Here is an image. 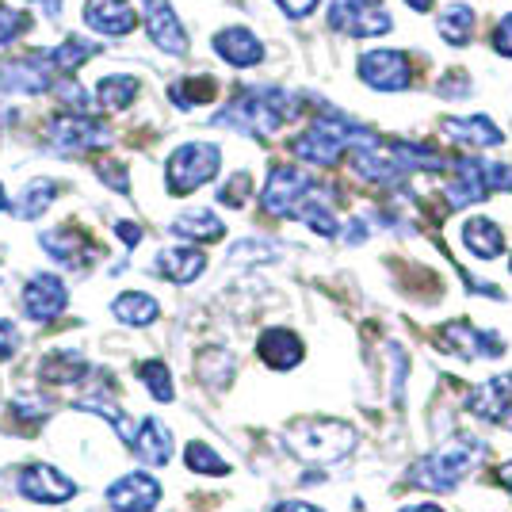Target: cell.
Listing matches in <instances>:
<instances>
[{
    "label": "cell",
    "instance_id": "cell-31",
    "mask_svg": "<svg viewBox=\"0 0 512 512\" xmlns=\"http://www.w3.org/2000/svg\"><path fill=\"white\" fill-rule=\"evenodd\" d=\"M279 253H283L279 241H264V237L256 241V237H249V241H237L234 249H230V260H234V264H256V260L268 264V260H276Z\"/></svg>",
    "mask_w": 512,
    "mask_h": 512
},
{
    "label": "cell",
    "instance_id": "cell-10",
    "mask_svg": "<svg viewBox=\"0 0 512 512\" xmlns=\"http://www.w3.org/2000/svg\"><path fill=\"white\" fill-rule=\"evenodd\" d=\"M161 501V482L146 470H130L107 486V505L115 512H153Z\"/></svg>",
    "mask_w": 512,
    "mask_h": 512
},
{
    "label": "cell",
    "instance_id": "cell-39",
    "mask_svg": "<svg viewBox=\"0 0 512 512\" xmlns=\"http://www.w3.org/2000/svg\"><path fill=\"white\" fill-rule=\"evenodd\" d=\"M20 348V329L8 318H0V360H12Z\"/></svg>",
    "mask_w": 512,
    "mask_h": 512
},
{
    "label": "cell",
    "instance_id": "cell-30",
    "mask_svg": "<svg viewBox=\"0 0 512 512\" xmlns=\"http://www.w3.org/2000/svg\"><path fill=\"white\" fill-rule=\"evenodd\" d=\"M184 467L192 474H230V463L207 444H188L184 448Z\"/></svg>",
    "mask_w": 512,
    "mask_h": 512
},
{
    "label": "cell",
    "instance_id": "cell-29",
    "mask_svg": "<svg viewBox=\"0 0 512 512\" xmlns=\"http://www.w3.org/2000/svg\"><path fill=\"white\" fill-rule=\"evenodd\" d=\"M214 92H218V81H214V77H184V81H176V85L169 88L172 104L184 107V111H192V107H199V104H211Z\"/></svg>",
    "mask_w": 512,
    "mask_h": 512
},
{
    "label": "cell",
    "instance_id": "cell-22",
    "mask_svg": "<svg viewBox=\"0 0 512 512\" xmlns=\"http://www.w3.org/2000/svg\"><path fill=\"white\" fill-rule=\"evenodd\" d=\"M88 371V360L81 356V352H73V348H65V352H50V356H43V363H39V379L50 386H69V383H81Z\"/></svg>",
    "mask_w": 512,
    "mask_h": 512
},
{
    "label": "cell",
    "instance_id": "cell-24",
    "mask_svg": "<svg viewBox=\"0 0 512 512\" xmlns=\"http://www.w3.org/2000/svg\"><path fill=\"white\" fill-rule=\"evenodd\" d=\"M58 192H62V188H58V180H50V176H35V180L23 188V195L16 199V207H12V211H16L20 222H35V218H43V214L58 203Z\"/></svg>",
    "mask_w": 512,
    "mask_h": 512
},
{
    "label": "cell",
    "instance_id": "cell-42",
    "mask_svg": "<svg viewBox=\"0 0 512 512\" xmlns=\"http://www.w3.org/2000/svg\"><path fill=\"white\" fill-rule=\"evenodd\" d=\"M272 512H321L318 505H306V501H283V505H276Z\"/></svg>",
    "mask_w": 512,
    "mask_h": 512
},
{
    "label": "cell",
    "instance_id": "cell-8",
    "mask_svg": "<svg viewBox=\"0 0 512 512\" xmlns=\"http://www.w3.org/2000/svg\"><path fill=\"white\" fill-rule=\"evenodd\" d=\"M16 490L35 505H65L77 497V482L62 470H54L50 463H35L16 478Z\"/></svg>",
    "mask_w": 512,
    "mask_h": 512
},
{
    "label": "cell",
    "instance_id": "cell-13",
    "mask_svg": "<svg viewBox=\"0 0 512 512\" xmlns=\"http://www.w3.org/2000/svg\"><path fill=\"white\" fill-rule=\"evenodd\" d=\"M39 245L50 253V260H58L62 268H73V272L88 268V264H92V256H96V245L88 241V234L73 230V226L46 230V234H39Z\"/></svg>",
    "mask_w": 512,
    "mask_h": 512
},
{
    "label": "cell",
    "instance_id": "cell-37",
    "mask_svg": "<svg viewBox=\"0 0 512 512\" xmlns=\"http://www.w3.org/2000/svg\"><path fill=\"white\" fill-rule=\"evenodd\" d=\"M436 92H440V96H467V92H470V73H463V69H451L444 81H436Z\"/></svg>",
    "mask_w": 512,
    "mask_h": 512
},
{
    "label": "cell",
    "instance_id": "cell-16",
    "mask_svg": "<svg viewBox=\"0 0 512 512\" xmlns=\"http://www.w3.org/2000/svg\"><path fill=\"white\" fill-rule=\"evenodd\" d=\"M467 406H470V413L482 417V421H509L512 417V375L486 379V383L467 398Z\"/></svg>",
    "mask_w": 512,
    "mask_h": 512
},
{
    "label": "cell",
    "instance_id": "cell-2",
    "mask_svg": "<svg viewBox=\"0 0 512 512\" xmlns=\"http://www.w3.org/2000/svg\"><path fill=\"white\" fill-rule=\"evenodd\" d=\"M482 440H455V444H444L440 451H432L425 455L421 463H413L409 467V482L413 486H421V490H436V493H451L463 478H467V470L478 467V459H482Z\"/></svg>",
    "mask_w": 512,
    "mask_h": 512
},
{
    "label": "cell",
    "instance_id": "cell-40",
    "mask_svg": "<svg viewBox=\"0 0 512 512\" xmlns=\"http://www.w3.org/2000/svg\"><path fill=\"white\" fill-rule=\"evenodd\" d=\"M279 8H283V16H291V20H306L310 12H318L321 0H276Z\"/></svg>",
    "mask_w": 512,
    "mask_h": 512
},
{
    "label": "cell",
    "instance_id": "cell-3",
    "mask_svg": "<svg viewBox=\"0 0 512 512\" xmlns=\"http://www.w3.org/2000/svg\"><path fill=\"white\" fill-rule=\"evenodd\" d=\"M287 444L306 463H337L352 451L356 432L344 421H299L287 428Z\"/></svg>",
    "mask_w": 512,
    "mask_h": 512
},
{
    "label": "cell",
    "instance_id": "cell-23",
    "mask_svg": "<svg viewBox=\"0 0 512 512\" xmlns=\"http://www.w3.org/2000/svg\"><path fill=\"white\" fill-rule=\"evenodd\" d=\"M176 237H184V241H222L226 237V226H222V218L207 207H195V211H184L180 218H172L169 226Z\"/></svg>",
    "mask_w": 512,
    "mask_h": 512
},
{
    "label": "cell",
    "instance_id": "cell-17",
    "mask_svg": "<svg viewBox=\"0 0 512 512\" xmlns=\"http://www.w3.org/2000/svg\"><path fill=\"white\" fill-rule=\"evenodd\" d=\"M153 272L165 276L169 283H195L207 272V256L195 245H176V249H161L153 260Z\"/></svg>",
    "mask_w": 512,
    "mask_h": 512
},
{
    "label": "cell",
    "instance_id": "cell-43",
    "mask_svg": "<svg viewBox=\"0 0 512 512\" xmlns=\"http://www.w3.org/2000/svg\"><path fill=\"white\" fill-rule=\"evenodd\" d=\"M398 512H444L440 505H406V509H398Z\"/></svg>",
    "mask_w": 512,
    "mask_h": 512
},
{
    "label": "cell",
    "instance_id": "cell-26",
    "mask_svg": "<svg viewBox=\"0 0 512 512\" xmlns=\"http://www.w3.org/2000/svg\"><path fill=\"white\" fill-rule=\"evenodd\" d=\"M138 92H142V81L138 77H130V73H107L96 81V104L104 107V111H123L138 100Z\"/></svg>",
    "mask_w": 512,
    "mask_h": 512
},
{
    "label": "cell",
    "instance_id": "cell-41",
    "mask_svg": "<svg viewBox=\"0 0 512 512\" xmlns=\"http://www.w3.org/2000/svg\"><path fill=\"white\" fill-rule=\"evenodd\" d=\"M115 234H119V241H123L127 249H134V245L142 241V226H138V222H119V226H115Z\"/></svg>",
    "mask_w": 512,
    "mask_h": 512
},
{
    "label": "cell",
    "instance_id": "cell-18",
    "mask_svg": "<svg viewBox=\"0 0 512 512\" xmlns=\"http://www.w3.org/2000/svg\"><path fill=\"white\" fill-rule=\"evenodd\" d=\"M85 23L100 35H130L138 27V12L130 8V0H88Z\"/></svg>",
    "mask_w": 512,
    "mask_h": 512
},
{
    "label": "cell",
    "instance_id": "cell-32",
    "mask_svg": "<svg viewBox=\"0 0 512 512\" xmlns=\"http://www.w3.org/2000/svg\"><path fill=\"white\" fill-rule=\"evenodd\" d=\"M138 375H142V383H146V390H150L157 402H172V398H176L169 367H165L161 360H146L142 367H138Z\"/></svg>",
    "mask_w": 512,
    "mask_h": 512
},
{
    "label": "cell",
    "instance_id": "cell-15",
    "mask_svg": "<svg viewBox=\"0 0 512 512\" xmlns=\"http://www.w3.org/2000/svg\"><path fill=\"white\" fill-rule=\"evenodd\" d=\"M440 130L448 134L455 146L463 150H493L505 142L501 127L493 123L490 115H470V119H440Z\"/></svg>",
    "mask_w": 512,
    "mask_h": 512
},
{
    "label": "cell",
    "instance_id": "cell-46",
    "mask_svg": "<svg viewBox=\"0 0 512 512\" xmlns=\"http://www.w3.org/2000/svg\"><path fill=\"white\" fill-rule=\"evenodd\" d=\"M12 203H8V192H4V184H0V211H8Z\"/></svg>",
    "mask_w": 512,
    "mask_h": 512
},
{
    "label": "cell",
    "instance_id": "cell-5",
    "mask_svg": "<svg viewBox=\"0 0 512 512\" xmlns=\"http://www.w3.org/2000/svg\"><path fill=\"white\" fill-rule=\"evenodd\" d=\"M318 192L321 188L314 184V176L302 172L299 165H272L268 184L260 192V207L272 214V218H295L302 203Z\"/></svg>",
    "mask_w": 512,
    "mask_h": 512
},
{
    "label": "cell",
    "instance_id": "cell-44",
    "mask_svg": "<svg viewBox=\"0 0 512 512\" xmlns=\"http://www.w3.org/2000/svg\"><path fill=\"white\" fill-rule=\"evenodd\" d=\"M413 12H432V0H406Z\"/></svg>",
    "mask_w": 512,
    "mask_h": 512
},
{
    "label": "cell",
    "instance_id": "cell-28",
    "mask_svg": "<svg viewBox=\"0 0 512 512\" xmlns=\"http://www.w3.org/2000/svg\"><path fill=\"white\" fill-rule=\"evenodd\" d=\"M474 35V8L467 4H448L440 12V39L448 46H467Z\"/></svg>",
    "mask_w": 512,
    "mask_h": 512
},
{
    "label": "cell",
    "instance_id": "cell-34",
    "mask_svg": "<svg viewBox=\"0 0 512 512\" xmlns=\"http://www.w3.org/2000/svg\"><path fill=\"white\" fill-rule=\"evenodd\" d=\"M249 192H253V176L241 169V172H234L222 188H218V203H226V207H245Z\"/></svg>",
    "mask_w": 512,
    "mask_h": 512
},
{
    "label": "cell",
    "instance_id": "cell-20",
    "mask_svg": "<svg viewBox=\"0 0 512 512\" xmlns=\"http://www.w3.org/2000/svg\"><path fill=\"white\" fill-rule=\"evenodd\" d=\"M256 352H260V360L268 363V367H276V371H287V367H299L302 363V341L291 329H283V325L260 333Z\"/></svg>",
    "mask_w": 512,
    "mask_h": 512
},
{
    "label": "cell",
    "instance_id": "cell-14",
    "mask_svg": "<svg viewBox=\"0 0 512 512\" xmlns=\"http://www.w3.org/2000/svg\"><path fill=\"white\" fill-rule=\"evenodd\" d=\"M214 54L234 69H253V65L264 62V43L256 39L249 27H222L214 35Z\"/></svg>",
    "mask_w": 512,
    "mask_h": 512
},
{
    "label": "cell",
    "instance_id": "cell-6",
    "mask_svg": "<svg viewBox=\"0 0 512 512\" xmlns=\"http://www.w3.org/2000/svg\"><path fill=\"white\" fill-rule=\"evenodd\" d=\"M46 142L58 153H92L107 150L115 142V130L92 115H62L46 127Z\"/></svg>",
    "mask_w": 512,
    "mask_h": 512
},
{
    "label": "cell",
    "instance_id": "cell-25",
    "mask_svg": "<svg viewBox=\"0 0 512 512\" xmlns=\"http://www.w3.org/2000/svg\"><path fill=\"white\" fill-rule=\"evenodd\" d=\"M111 314L123 321V325H130V329H146V325L157 321L161 306L146 291H123V295H115V302H111Z\"/></svg>",
    "mask_w": 512,
    "mask_h": 512
},
{
    "label": "cell",
    "instance_id": "cell-19",
    "mask_svg": "<svg viewBox=\"0 0 512 512\" xmlns=\"http://www.w3.org/2000/svg\"><path fill=\"white\" fill-rule=\"evenodd\" d=\"M130 448H134V455H138L142 463H150V467H165V463L172 459V432L165 428V421L146 417V421L138 425V432H134Z\"/></svg>",
    "mask_w": 512,
    "mask_h": 512
},
{
    "label": "cell",
    "instance_id": "cell-36",
    "mask_svg": "<svg viewBox=\"0 0 512 512\" xmlns=\"http://www.w3.org/2000/svg\"><path fill=\"white\" fill-rule=\"evenodd\" d=\"M96 176L104 180L111 192L127 195L130 192V176H127V165H119V161H100L96 165Z\"/></svg>",
    "mask_w": 512,
    "mask_h": 512
},
{
    "label": "cell",
    "instance_id": "cell-12",
    "mask_svg": "<svg viewBox=\"0 0 512 512\" xmlns=\"http://www.w3.org/2000/svg\"><path fill=\"white\" fill-rule=\"evenodd\" d=\"M54 88V69L31 54V58H12L0 62V92H20V96H43Z\"/></svg>",
    "mask_w": 512,
    "mask_h": 512
},
{
    "label": "cell",
    "instance_id": "cell-45",
    "mask_svg": "<svg viewBox=\"0 0 512 512\" xmlns=\"http://www.w3.org/2000/svg\"><path fill=\"white\" fill-rule=\"evenodd\" d=\"M497 478H501V482H505V486L512 490V463H505V467L497 470Z\"/></svg>",
    "mask_w": 512,
    "mask_h": 512
},
{
    "label": "cell",
    "instance_id": "cell-7",
    "mask_svg": "<svg viewBox=\"0 0 512 512\" xmlns=\"http://www.w3.org/2000/svg\"><path fill=\"white\" fill-rule=\"evenodd\" d=\"M360 81L375 92H406L413 85V65L406 50H367L360 58Z\"/></svg>",
    "mask_w": 512,
    "mask_h": 512
},
{
    "label": "cell",
    "instance_id": "cell-35",
    "mask_svg": "<svg viewBox=\"0 0 512 512\" xmlns=\"http://www.w3.org/2000/svg\"><path fill=\"white\" fill-rule=\"evenodd\" d=\"M27 27H31V20H27L23 12H16V8H0V46L16 43Z\"/></svg>",
    "mask_w": 512,
    "mask_h": 512
},
{
    "label": "cell",
    "instance_id": "cell-33",
    "mask_svg": "<svg viewBox=\"0 0 512 512\" xmlns=\"http://www.w3.org/2000/svg\"><path fill=\"white\" fill-rule=\"evenodd\" d=\"M367 4H371V0H333V4H329V27L348 35L352 23L360 20V12L367 8Z\"/></svg>",
    "mask_w": 512,
    "mask_h": 512
},
{
    "label": "cell",
    "instance_id": "cell-11",
    "mask_svg": "<svg viewBox=\"0 0 512 512\" xmlns=\"http://www.w3.org/2000/svg\"><path fill=\"white\" fill-rule=\"evenodd\" d=\"M65 306H69V291H65V283L58 276H50V272H39V276H31L23 283V314L31 321H54L62 314Z\"/></svg>",
    "mask_w": 512,
    "mask_h": 512
},
{
    "label": "cell",
    "instance_id": "cell-38",
    "mask_svg": "<svg viewBox=\"0 0 512 512\" xmlns=\"http://www.w3.org/2000/svg\"><path fill=\"white\" fill-rule=\"evenodd\" d=\"M493 50H497L501 58H512V12L501 16L497 27H493Z\"/></svg>",
    "mask_w": 512,
    "mask_h": 512
},
{
    "label": "cell",
    "instance_id": "cell-1",
    "mask_svg": "<svg viewBox=\"0 0 512 512\" xmlns=\"http://www.w3.org/2000/svg\"><path fill=\"white\" fill-rule=\"evenodd\" d=\"M302 111L299 96L279 85H249L241 88L222 111H214V127L253 134V138H272L283 123H291Z\"/></svg>",
    "mask_w": 512,
    "mask_h": 512
},
{
    "label": "cell",
    "instance_id": "cell-27",
    "mask_svg": "<svg viewBox=\"0 0 512 512\" xmlns=\"http://www.w3.org/2000/svg\"><path fill=\"white\" fill-rule=\"evenodd\" d=\"M92 54H100V46L96 43H81V39H65L62 46H50V50H39V58H43L50 69H54V77L65 73V77H73L81 65L92 58Z\"/></svg>",
    "mask_w": 512,
    "mask_h": 512
},
{
    "label": "cell",
    "instance_id": "cell-9",
    "mask_svg": "<svg viewBox=\"0 0 512 512\" xmlns=\"http://www.w3.org/2000/svg\"><path fill=\"white\" fill-rule=\"evenodd\" d=\"M440 344H444V352L459 356V360H497L505 352V341L497 333L474 329L470 321H448L440 329Z\"/></svg>",
    "mask_w": 512,
    "mask_h": 512
},
{
    "label": "cell",
    "instance_id": "cell-4",
    "mask_svg": "<svg viewBox=\"0 0 512 512\" xmlns=\"http://www.w3.org/2000/svg\"><path fill=\"white\" fill-rule=\"evenodd\" d=\"M218 169H222V150L214 142H184L180 150H172L165 165L169 195H192L195 188L211 184Z\"/></svg>",
    "mask_w": 512,
    "mask_h": 512
},
{
    "label": "cell",
    "instance_id": "cell-21",
    "mask_svg": "<svg viewBox=\"0 0 512 512\" xmlns=\"http://www.w3.org/2000/svg\"><path fill=\"white\" fill-rule=\"evenodd\" d=\"M463 245L478 260H497V256L505 253V230L497 222H490V218H467L463 222Z\"/></svg>",
    "mask_w": 512,
    "mask_h": 512
}]
</instances>
